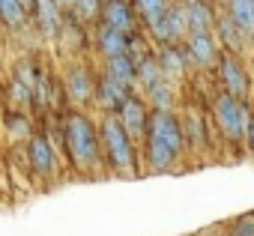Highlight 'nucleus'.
I'll return each mask as SVG.
<instances>
[{"label":"nucleus","instance_id":"c756f323","mask_svg":"<svg viewBox=\"0 0 254 236\" xmlns=\"http://www.w3.org/2000/svg\"><path fill=\"white\" fill-rule=\"evenodd\" d=\"M245 144H248V150H251V156H254V117H251V126H248V138H245Z\"/></svg>","mask_w":254,"mask_h":236},{"label":"nucleus","instance_id":"dca6fc26","mask_svg":"<svg viewBox=\"0 0 254 236\" xmlns=\"http://www.w3.org/2000/svg\"><path fill=\"white\" fill-rule=\"evenodd\" d=\"M156 57H159V66H162L165 78H171V81L186 78V72L191 69V66H189V57H186L183 42H180V45H177V42H165V45H159Z\"/></svg>","mask_w":254,"mask_h":236},{"label":"nucleus","instance_id":"20e7f679","mask_svg":"<svg viewBox=\"0 0 254 236\" xmlns=\"http://www.w3.org/2000/svg\"><path fill=\"white\" fill-rule=\"evenodd\" d=\"M212 117H215V126L218 132L230 141V144H242L248 138V126H251V108L245 99L230 96L227 90L212 96Z\"/></svg>","mask_w":254,"mask_h":236},{"label":"nucleus","instance_id":"ddd939ff","mask_svg":"<svg viewBox=\"0 0 254 236\" xmlns=\"http://www.w3.org/2000/svg\"><path fill=\"white\" fill-rule=\"evenodd\" d=\"M33 18H36V30H39L42 39H57L63 24H66V9L57 0H36Z\"/></svg>","mask_w":254,"mask_h":236},{"label":"nucleus","instance_id":"2eb2a0df","mask_svg":"<svg viewBox=\"0 0 254 236\" xmlns=\"http://www.w3.org/2000/svg\"><path fill=\"white\" fill-rule=\"evenodd\" d=\"M215 33H218L221 51H230V54H236V57L245 54V36H248V33L233 21V15L227 12V6L218 9V15H215Z\"/></svg>","mask_w":254,"mask_h":236},{"label":"nucleus","instance_id":"f704fd0d","mask_svg":"<svg viewBox=\"0 0 254 236\" xmlns=\"http://www.w3.org/2000/svg\"><path fill=\"white\" fill-rule=\"evenodd\" d=\"M218 3H224V6H227V3H230V0H218Z\"/></svg>","mask_w":254,"mask_h":236},{"label":"nucleus","instance_id":"7c9ffc66","mask_svg":"<svg viewBox=\"0 0 254 236\" xmlns=\"http://www.w3.org/2000/svg\"><path fill=\"white\" fill-rule=\"evenodd\" d=\"M21 6H24L30 15H33V9H36V0H21Z\"/></svg>","mask_w":254,"mask_h":236},{"label":"nucleus","instance_id":"f03ea898","mask_svg":"<svg viewBox=\"0 0 254 236\" xmlns=\"http://www.w3.org/2000/svg\"><path fill=\"white\" fill-rule=\"evenodd\" d=\"M144 162L153 174H165L174 165H180L186 153V135H183V120L174 111H153L150 126L144 138Z\"/></svg>","mask_w":254,"mask_h":236},{"label":"nucleus","instance_id":"473e14b6","mask_svg":"<svg viewBox=\"0 0 254 236\" xmlns=\"http://www.w3.org/2000/svg\"><path fill=\"white\" fill-rule=\"evenodd\" d=\"M57 3H60V6H63V9H66V12H69V9H72V6H75V0H57Z\"/></svg>","mask_w":254,"mask_h":236},{"label":"nucleus","instance_id":"f257e3e1","mask_svg":"<svg viewBox=\"0 0 254 236\" xmlns=\"http://www.w3.org/2000/svg\"><path fill=\"white\" fill-rule=\"evenodd\" d=\"M60 123H63V147L72 168L96 177L105 168V153H102V138L93 117L84 108H69L60 114Z\"/></svg>","mask_w":254,"mask_h":236},{"label":"nucleus","instance_id":"c85d7f7f","mask_svg":"<svg viewBox=\"0 0 254 236\" xmlns=\"http://www.w3.org/2000/svg\"><path fill=\"white\" fill-rule=\"evenodd\" d=\"M227 236H254V212L233 218L227 224Z\"/></svg>","mask_w":254,"mask_h":236},{"label":"nucleus","instance_id":"39448f33","mask_svg":"<svg viewBox=\"0 0 254 236\" xmlns=\"http://www.w3.org/2000/svg\"><path fill=\"white\" fill-rule=\"evenodd\" d=\"M96 78L93 69L78 60L72 66H66L63 72V96H66V105L69 108H90L93 99H96Z\"/></svg>","mask_w":254,"mask_h":236},{"label":"nucleus","instance_id":"6ab92c4d","mask_svg":"<svg viewBox=\"0 0 254 236\" xmlns=\"http://www.w3.org/2000/svg\"><path fill=\"white\" fill-rule=\"evenodd\" d=\"M102 69H105L111 78H117L120 84H126L129 90L138 87V63H135L129 54H117V57L102 60Z\"/></svg>","mask_w":254,"mask_h":236},{"label":"nucleus","instance_id":"1a4fd4ad","mask_svg":"<svg viewBox=\"0 0 254 236\" xmlns=\"http://www.w3.org/2000/svg\"><path fill=\"white\" fill-rule=\"evenodd\" d=\"M186 57H189V66L194 69H209V66H218V57H221V45L215 42L212 33H189L186 42Z\"/></svg>","mask_w":254,"mask_h":236},{"label":"nucleus","instance_id":"9b49d317","mask_svg":"<svg viewBox=\"0 0 254 236\" xmlns=\"http://www.w3.org/2000/svg\"><path fill=\"white\" fill-rule=\"evenodd\" d=\"M191 30H189V18H186V6L183 3H171V9L165 12V18L150 30V36L159 42V45H165V42H186V36H189Z\"/></svg>","mask_w":254,"mask_h":236},{"label":"nucleus","instance_id":"f3484780","mask_svg":"<svg viewBox=\"0 0 254 236\" xmlns=\"http://www.w3.org/2000/svg\"><path fill=\"white\" fill-rule=\"evenodd\" d=\"M183 135H186V150L189 153H203L206 147H209V132H206V123H203V117L194 111V108H189L183 117Z\"/></svg>","mask_w":254,"mask_h":236},{"label":"nucleus","instance_id":"0eeeda50","mask_svg":"<svg viewBox=\"0 0 254 236\" xmlns=\"http://www.w3.org/2000/svg\"><path fill=\"white\" fill-rule=\"evenodd\" d=\"M218 81L236 99H248V93H251V75H248L242 57H236L230 51H221V57H218Z\"/></svg>","mask_w":254,"mask_h":236},{"label":"nucleus","instance_id":"cd10ccee","mask_svg":"<svg viewBox=\"0 0 254 236\" xmlns=\"http://www.w3.org/2000/svg\"><path fill=\"white\" fill-rule=\"evenodd\" d=\"M12 75H15L18 81H24V84L33 90V87L39 84V75H42V69H39L33 60H18V63L12 66Z\"/></svg>","mask_w":254,"mask_h":236},{"label":"nucleus","instance_id":"393cba45","mask_svg":"<svg viewBox=\"0 0 254 236\" xmlns=\"http://www.w3.org/2000/svg\"><path fill=\"white\" fill-rule=\"evenodd\" d=\"M102 3L105 0H75V6L69 9V15L84 24V27H96L99 18H102Z\"/></svg>","mask_w":254,"mask_h":236},{"label":"nucleus","instance_id":"423d86ee","mask_svg":"<svg viewBox=\"0 0 254 236\" xmlns=\"http://www.w3.org/2000/svg\"><path fill=\"white\" fill-rule=\"evenodd\" d=\"M57 156L60 150L54 147V141L45 132H36L27 141V168L36 179H54L57 174Z\"/></svg>","mask_w":254,"mask_h":236},{"label":"nucleus","instance_id":"5701e85b","mask_svg":"<svg viewBox=\"0 0 254 236\" xmlns=\"http://www.w3.org/2000/svg\"><path fill=\"white\" fill-rule=\"evenodd\" d=\"M27 18H30V12L21 6V0H0V21L9 30H24Z\"/></svg>","mask_w":254,"mask_h":236},{"label":"nucleus","instance_id":"2f4dec72","mask_svg":"<svg viewBox=\"0 0 254 236\" xmlns=\"http://www.w3.org/2000/svg\"><path fill=\"white\" fill-rule=\"evenodd\" d=\"M197 236H227V233H221V230H200Z\"/></svg>","mask_w":254,"mask_h":236},{"label":"nucleus","instance_id":"a878e982","mask_svg":"<svg viewBox=\"0 0 254 236\" xmlns=\"http://www.w3.org/2000/svg\"><path fill=\"white\" fill-rule=\"evenodd\" d=\"M162 78H165V72H162L159 57H156V54H150L147 60H141V63H138V87H141V93H147L150 87H156Z\"/></svg>","mask_w":254,"mask_h":236},{"label":"nucleus","instance_id":"9d476101","mask_svg":"<svg viewBox=\"0 0 254 236\" xmlns=\"http://www.w3.org/2000/svg\"><path fill=\"white\" fill-rule=\"evenodd\" d=\"M135 90H129L126 84H120L117 78H111L105 69L99 72V78H96V99H93V105L102 111V114H117L120 108H123V102L129 99Z\"/></svg>","mask_w":254,"mask_h":236},{"label":"nucleus","instance_id":"72a5a7b5","mask_svg":"<svg viewBox=\"0 0 254 236\" xmlns=\"http://www.w3.org/2000/svg\"><path fill=\"white\" fill-rule=\"evenodd\" d=\"M251 36H254V0H251Z\"/></svg>","mask_w":254,"mask_h":236},{"label":"nucleus","instance_id":"4be33fe9","mask_svg":"<svg viewBox=\"0 0 254 236\" xmlns=\"http://www.w3.org/2000/svg\"><path fill=\"white\" fill-rule=\"evenodd\" d=\"M132 3L138 9V18L147 24V30H153L165 18V12L171 9V0H132Z\"/></svg>","mask_w":254,"mask_h":236},{"label":"nucleus","instance_id":"b1692460","mask_svg":"<svg viewBox=\"0 0 254 236\" xmlns=\"http://www.w3.org/2000/svg\"><path fill=\"white\" fill-rule=\"evenodd\" d=\"M6 105L12 111H30L33 108V90L24 81H18L15 75L9 78V87H6Z\"/></svg>","mask_w":254,"mask_h":236},{"label":"nucleus","instance_id":"4468645a","mask_svg":"<svg viewBox=\"0 0 254 236\" xmlns=\"http://www.w3.org/2000/svg\"><path fill=\"white\" fill-rule=\"evenodd\" d=\"M93 45H96V51H99L102 60L117 57V54H129V33H123V30L99 21L93 27Z\"/></svg>","mask_w":254,"mask_h":236},{"label":"nucleus","instance_id":"f8f14e48","mask_svg":"<svg viewBox=\"0 0 254 236\" xmlns=\"http://www.w3.org/2000/svg\"><path fill=\"white\" fill-rule=\"evenodd\" d=\"M105 24L123 30V33H138V9L132 6V0H105L102 3V18Z\"/></svg>","mask_w":254,"mask_h":236},{"label":"nucleus","instance_id":"7ed1b4c3","mask_svg":"<svg viewBox=\"0 0 254 236\" xmlns=\"http://www.w3.org/2000/svg\"><path fill=\"white\" fill-rule=\"evenodd\" d=\"M99 138L105 153V168L117 177H135L138 174V144L126 132L123 120L117 114H102L99 120Z\"/></svg>","mask_w":254,"mask_h":236},{"label":"nucleus","instance_id":"6e6552de","mask_svg":"<svg viewBox=\"0 0 254 236\" xmlns=\"http://www.w3.org/2000/svg\"><path fill=\"white\" fill-rule=\"evenodd\" d=\"M150 114H153V108H150V105L144 102V96H138V93H132L129 99L123 102V108L117 111V117L123 120L126 132H129V135L135 138V144H144V138H147Z\"/></svg>","mask_w":254,"mask_h":236},{"label":"nucleus","instance_id":"aec40b11","mask_svg":"<svg viewBox=\"0 0 254 236\" xmlns=\"http://www.w3.org/2000/svg\"><path fill=\"white\" fill-rule=\"evenodd\" d=\"M144 99H147V105H150L153 111H174V105H177L174 81H171V78H162L156 87H150V90L144 93Z\"/></svg>","mask_w":254,"mask_h":236},{"label":"nucleus","instance_id":"bb28decb","mask_svg":"<svg viewBox=\"0 0 254 236\" xmlns=\"http://www.w3.org/2000/svg\"><path fill=\"white\" fill-rule=\"evenodd\" d=\"M227 12H230L233 21L251 36V0H230V3H227Z\"/></svg>","mask_w":254,"mask_h":236},{"label":"nucleus","instance_id":"a211bd4d","mask_svg":"<svg viewBox=\"0 0 254 236\" xmlns=\"http://www.w3.org/2000/svg\"><path fill=\"white\" fill-rule=\"evenodd\" d=\"M186 6V18H189V30L194 33H215V15L218 9L206 0H183Z\"/></svg>","mask_w":254,"mask_h":236},{"label":"nucleus","instance_id":"c9c22d12","mask_svg":"<svg viewBox=\"0 0 254 236\" xmlns=\"http://www.w3.org/2000/svg\"><path fill=\"white\" fill-rule=\"evenodd\" d=\"M251 114H254V111H251Z\"/></svg>","mask_w":254,"mask_h":236},{"label":"nucleus","instance_id":"412c9836","mask_svg":"<svg viewBox=\"0 0 254 236\" xmlns=\"http://www.w3.org/2000/svg\"><path fill=\"white\" fill-rule=\"evenodd\" d=\"M6 135H9V141H24V144L36 135L27 111H12L9 108V114H6Z\"/></svg>","mask_w":254,"mask_h":236}]
</instances>
